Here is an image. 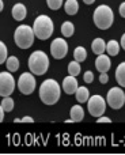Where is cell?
I'll return each instance as SVG.
<instances>
[{"instance_id":"obj_1","label":"cell","mask_w":125,"mask_h":155,"mask_svg":"<svg viewBox=\"0 0 125 155\" xmlns=\"http://www.w3.org/2000/svg\"><path fill=\"white\" fill-rule=\"evenodd\" d=\"M60 90L59 83L54 79H46L41 83L40 87V98L45 105H54L60 99Z\"/></svg>"},{"instance_id":"obj_2","label":"cell","mask_w":125,"mask_h":155,"mask_svg":"<svg viewBox=\"0 0 125 155\" xmlns=\"http://www.w3.org/2000/svg\"><path fill=\"white\" fill-rule=\"evenodd\" d=\"M93 21L95 26L101 30H107L114 22V14L112 8L106 4H101L95 8L93 14Z\"/></svg>"},{"instance_id":"obj_3","label":"cell","mask_w":125,"mask_h":155,"mask_svg":"<svg viewBox=\"0 0 125 155\" xmlns=\"http://www.w3.org/2000/svg\"><path fill=\"white\" fill-rule=\"evenodd\" d=\"M49 68V57L45 52L35 51L29 57V70L34 75H44Z\"/></svg>"},{"instance_id":"obj_4","label":"cell","mask_w":125,"mask_h":155,"mask_svg":"<svg viewBox=\"0 0 125 155\" xmlns=\"http://www.w3.org/2000/svg\"><path fill=\"white\" fill-rule=\"evenodd\" d=\"M35 33L34 29L27 25H21L16 27L15 33H14V41L21 49H29L34 42Z\"/></svg>"},{"instance_id":"obj_5","label":"cell","mask_w":125,"mask_h":155,"mask_svg":"<svg viewBox=\"0 0 125 155\" xmlns=\"http://www.w3.org/2000/svg\"><path fill=\"white\" fill-rule=\"evenodd\" d=\"M53 22L48 15H38L33 25L35 37L42 41L51 38V35L53 34Z\"/></svg>"},{"instance_id":"obj_6","label":"cell","mask_w":125,"mask_h":155,"mask_svg":"<svg viewBox=\"0 0 125 155\" xmlns=\"http://www.w3.org/2000/svg\"><path fill=\"white\" fill-rule=\"evenodd\" d=\"M106 102L112 109H121V107L125 105V93L124 90L120 87H112L109 91H107L106 95Z\"/></svg>"},{"instance_id":"obj_7","label":"cell","mask_w":125,"mask_h":155,"mask_svg":"<svg viewBox=\"0 0 125 155\" xmlns=\"http://www.w3.org/2000/svg\"><path fill=\"white\" fill-rule=\"evenodd\" d=\"M106 104L107 102L102 98L101 95H93L87 101V109L93 117H101L104 116L105 110H106Z\"/></svg>"},{"instance_id":"obj_8","label":"cell","mask_w":125,"mask_h":155,"mask_svg":"<svg viewBox=\"0 0 125 155\" xmlns=\"http://www.w3.org/2000/svg\"><path fill=\"white\" fill-rule=\"evenodd\" d=\"M37 82H35V78L33 72H23L18 79V87L19 91L25 95H30V94L34 91Z\"/></svg>"},{"instance_id":"obj_9","label":"cell","mask_w":125,"mask_h":155,"mask_svg":"<svg viewBox=\"0 0 125 155\" xmlns=\"http://www.w3.org/2000/svg\"><path fill=\"white\" fill-rule=\"evenodd\" d=\"M15 90V79L10 71L0 74V95L10 97Z\"/></svg>"},{"instance_id":"obj_10","label":"cell","mask_w":125,"mask_h":155,"mask_svg":"<svg viewBox=\"0 0 125 155\" xmlns=\"http://www.w3.org/2000/svg\"><path fill=\"white\" fill-rule=\"evenodd\" d=\"M68 53V44L64 38H54L51 44V54L56 60H61Z\"/></svg>"},{"instance_id":"obj_11","label":"cell","mask_w":125,"mask_h":155,"mask_svg":"<svg viewBox=\"0 0 125 155\" xmlns=\"http://www.w3.org/2000/svg\"><path fill=\"white\" fill-rule=\"evenodd\" d=\"M63 90L65 91V94H68V95H71V94H75L77 91V88H79V84H77V80H76V76H67L64 78L63 80Z\"/></svg>"},{"instance_id":"obj_12","label":"cell","mask_w":125,"mask_h":155,"mask_svg":"<svg viewBox=\"0 0 125 155\" xmlns=\"http://www.w3.org/2000/svg\"><path fill=\"white\" fill-rule=\"evenodd\" d=\"M112 67V61L107 54H99L95 60V68L99 72H107Z\"/></svg>"},{"instance_id":"obj_13","label":"cell","mask_w":125,"mask_h":155,"mask_svg":"<svg viewBox=\"0 0 125 155\" xmlns=\"http://www.w3.org/2000/svg\"><path fill=\"white\" fill-rule=\"evenodd\" d=\"M11 14H12V18L15 19V21H23L27 15L26 5L22 4V3H16L12 7V10H11Z\"/></svg>"},{"instance_id":"obj_14","label":"cell","mask_w":125,"mask_h":155,"mask_svg":"<svg viewBox=\"0 0 125 155\" xmlns=\"http://www.w3.org/2000/svg\"><path fill=\"white\" fill-rule=\"evenodd\" d=\"M91 49L95 54H104V52L106 51V42H105L102 38H95L91 44Z\"/></svg>"},{"instance_id":"obj_15","label":"cell","mask_w":125,"mask_h":155,"mask_svg":"<svg viewBox=\"0 0 125 155\" xmlns=\"http://www.w3.org/2000/svg\"><path fill=\"white\" fill-rule=\"evenodd\" d=\"M75 97H76V101L79 102V104H84V102H87L88 99H90V93H88V88L79 86L77 91L75 93Z\"/></svg>"},{"instance_id":"obj_16","label":"cell","mask_w":125,"mask_h":155,"mask_svg":"<svg viewBox=\"0 0 125 155\" xmlns=\"http://www.w3.org/2000/svg\"><path fill=\"white\" fill-rule=\"evenodd\" d=\"M71 118L76 123V121H82L84 118V110L80 105H74L71 107Z\"/></svg>"},{"instance_id":"obj_17","label":"cell","mask_w":125,"mask_h":155,"mask_svg":"<svg viewBox=\"0 0 125 155\" xmlns=\"http://www.w3.org/2000/svg\"><path fill=\"white\" fill-rule=\"evenodd\" d=\"M116 80H117L118 86L125 87V61L120 63V65L116 70Z\"/></svg>"},{"instance_id":"obj_18","label":"cell","mask_w":125,"mask_h":155,"mask_svg":"<svg viewBox=\"0 0 125 155\" xmlns=\"http://www.w3.org/2000/svg\"><path fill=\"white\" fill-rule=\"evenodd\" d=\"M64 11H65L68 15H75V14L79 11L77 0H67L65 4H64Z\"/></svg>"},{"instance_id":"obj_19","label":"cell","mask_w":125,"mask_h":155,"mask_svg":"<svg viewBox=\"0 0 125 155\" xmlns=\"http://www.w3.org/2000/svg\"><path fill=\"white\" fill-rule=\"evenodd\" d=\"M106 52L110 56H117L118 52H120V44L116 40H110L109 42L106 44Z\"/></svg>"},{"instance_id":"obj_20","label":"cell","mask_w":125,"mask_h":155,"mask_svg":"<svg viewBox=\"0 0 125 155\" xmlns=\"http://www.w3.org/2000/svg\"><path fill=\"white\" fill-rule=\"evenodd\" d=\"M74 33H75V26H74L72 22L67 21V22H64V23L61 25V34L64 35V37H67V38L72 37Z\"/></svg>"},{"instance_id":"obj_21","label":"cell","mask_w":125,"mask_h":155,"mask_svg":"<svg viewBox=\"0 0 125 155\" xmlns=\"http://www.w3.org/2000/svg\"><path fill=\"white\" fill-rule=\"evenodd\" d=\"M5 67H7V70L10 71V72H15V71H18V68H19V60H18V57L10 56L7 59V61H5Z\"/></svg>"},{"instance_id":"obj_22","label":"cell","mask_w":125,"mask_h":155,"mask_svg":"<svg viewBox=\"0 0 125 155\" xmlns=\"http://www.w3.org/2000/svg\"><path fill=\"white\" fill-rule=\"evenodd\" d=\"M74 57L76 61L82 63V61H84L86 57H87V52H86V49L83 48V46H77L74 51Z\"/></svg>"},{"instance_id":"obj_23","label":"cell","mask_w":125,"mask_h":155,"mask_svg":"<svg viewBox=\"0 0 125 155\" xmlns=\"http://www.w3.org/2000/svg\"><path fill=\"white\" fill-rule=\"evenodd\" d=\"M14 105H15V104H14V99L12 98H10V97H3L0 107H3L5 112H12V110H14Z\"/></svg>"},{"instance_id":"obj_24","label":"cell","mask_w":125,"mask_h":155,"mask_svg":"<svg viewBox=\"0 0 125 155\" xmlns=\"http://www.w3.org/2000/svg\"><path fill=\"white\" fill-rule=\"evenodd\" d=\"M68 74L72 76H77L80 74V64L79 61H76V60H74V61H71L68 64Z\"/></svg>"},{"instance_id":"obj_25","label":"cell","mask_w":125,"mask_h":155,"mask_svg":"<svg viewBox=\"0 0 125 155\" xmlns=\"http://www.w3.org/2000/svg\"><path fill=\"white\" fill-rule=\"evenodd\" d=\"M7 59H8V49H7V46H5V44L3 42H0V63H5L7 61Z\"/></svg>"},{"instance_id":"obj_26","label":"cell","mask_w":125,"mask_h":155,"mask_svg":"<svg viewBox=\"0 0 125 155\" xmlns=\"http://www.w3.org/2000/svg\"><path fill=\"white\" fill-rule=\"evenodd\" d=\"M46 4L51 10H59L60 7L63 5V0H46Z\"/></svg>"},{"instance_id":"obj_27","label":"cell","mask_w":125,"mask_h":155,"mask_svg":"<svg viewBox=\"0 0 125 155\" xmlns=\"http://www.w3.org/2000/svg\"><path fill=\"white\" fill-rule=\"evenodd\" d=\"M83 79H84L86 83H91L94 80V74L91 71H86L84 75H83Z\"/></svg>"},{"instance_id":"obj_28","label":"cell","mask_w":125,"mask_h":155,"mask_svg":"<svg viewBox=\"0 0 125 155\" xmlns=\"http://www.w3.org/2000/svg\"><path fill=\"white\" fill-rule=\"evenodd\" d=\"M99 82H101L102 84H106V83L109 82V75H107V72H101V75H99Z\"/></svg>"},{"instance_id":"obj_29","label":"cell","mask_w":125,"mask_h":155,"mask_svg":"<svg viewBox=\"0 0 125 155\" xmlns=\"http://www.w3.org/2000/svg\"><path fill=\"white\" fill-rule=\"evenodd\" d=\"M118 12H120V15L123 16V18H125V2L120 4V7H118Z\"/></svg>"},{"instance_id":"obj_30","label":"cell","mask_w":125,"mask_h":155,"mask_svg":"<svg viewBox=\"0 0 125 155\" xmlns=\"http://www.w3.org/2000/svg\"><path fill=\"white\" fill-rule=\"evenodd\" d=\"M97 123H112V120H110L109 117H105V116H101V117H98Z\"/></svg>"},{"instance_id":"obj_31","label":"cell","mask_w":125,"mask_h":155,"mask_svg":"<svg viewBox=\"0 0 125 155\" xmlns=\"http://www.w3.org/2000/svg\"><path fill=\"white\" fill-rule=\"evenodd\" d=\"M33 117H30V116H26V117L22 118V123H33Z\"/></svg>"},{"instance_id":"obj_32","label":"cell","mask_w":125,"mask_h":155,"mask_svg":"<svg viewBox=\"0 0 125 155\" xmlns=\"http://www.w3.org/2000/svg\"><path fill=\"white\" fill-rule=\"evenodd\" d=\"M4 112L5 110L3 107H0V121H4Z\"/></svg>"},{"instance_id":"obj_33","label":"cell","mask_w":125,"mask_h":155,"mask_svg":"<svg viewBox=\"0 0 125 155\" xmlns=\"http://www.w3.org/2000/svg\"><path fill=\"white\" fill-rule=\"evenodd\" d=\"M121 48L125 51V33L123 34V37H121Z\"/></svg>"},{"instance_id":"obj_34","label":"cell","mask_w":125,"mask_h":155,"mask_svg":"<svg viewBox=\"0 0 125 155\" xmlns=\"http://www.w3.org/2000/svg\"><path fill=\"white\" fill-rule=\"evenodd\" d=\"M83 2H84L86 4H88V5H90V4H93V3L95 2V0H83Z\"/></svg>"},{"instance_id":"obj_35","label":"cell","mask_w":125,"mask_h":155,"mask_svg":"<svg viewBox=\"0 0 125 155\" xmlns=\"http://www.w3.org/2000/svg\"><path fill=\"white\" fill-rule=\"evenodd\" d=\"M3 8H4V3H3V0H0V11H3Z\"/></svg>"}]
</instances>
